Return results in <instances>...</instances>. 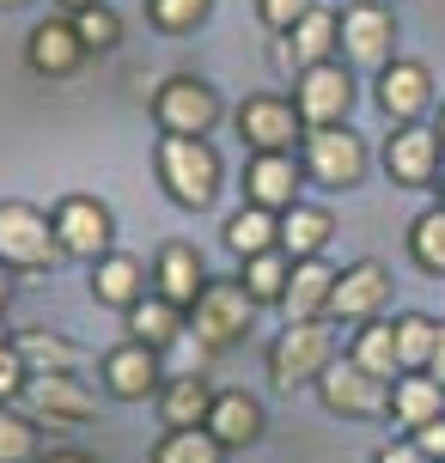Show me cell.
<instances>
[{
  "label": "cell",
  "instance_id": "cell-1",
  "mask_svg": "<svg viewBox=\"0 0 445 463\" xmlns=\"http://www.w3.org/2000/svg\"><path fill=\"white\" fill-rule=\"evenodd\" d=\"M153 171H159L165 195L189 213H208L220 202V184H226V165H220L208 135H159L153 140Z\"/></svg>",
  "mask_w": 445,
  "mask_h": 463
},
{
  "label": "cell",
  "instance_id": "cell-2",
  "mask_svg": "<svg viewBox=\"0 0 445 463\" xmlns=\"http://www.w3.org/2000/svg\"><path fill=\"white\" fill-rule=\"evenodd\" d=\"M299 165H305V184L329 189V195H348V189L366 184L373 153H366V140L354 135L348 122H336V128H305Z\"/></svg>",
  "mask_w": 445,
  "mask_h": 463
},
{
  "label": "cell",
  "instance_id": "cell-3",
  "mask_svg": "<svg viewBox=\"0 0 445 463\" xmlns=\"http://www.w3.org/2000/svg\"><path fill=\"white\" fill-rule=\"evenodd\" d=\"M329 360H336V324L329 317H317V324H287L275 342H269V354H262V366H269V384L275 391H305V384H317L329 372Z\"/></svg>",
  "mask_w": 445,
  "mask_h": 463
},
{
  "label": "cell",
  "instance_id": "cell-4",
  "mask_svg": "<svg viewBox=\"0 0 445 463\" xmlns=\"http://www.w3.org/2000/svg\"><path fill=\"white\" fill-rule=\"evenodd\" d=\"M262 305L244 293V280H208L202 287V299L189 305V335H195V347L202 354H220V347H232L251 335V324H257Z\"/></svg>",
  "mask_w": 445,
  "mask_h": 463
},
{
  "label": "cell",
  "instance_id": "cell-5",
  "mask_svg": "<svg viewBox=\"0 0 445 463\" xmlns=\"http://www.w3.org/2000/svg\"><path fill=\"white\" fill-rule=\"evenodd\" d=\"M0 262L13 275H49L62 262V244H55V226H49L43 208L31 202H0Z\"/></svg>",
  "mask_w": 445,
  "mask_h": 463
},
{
  "label": "cell",
  "instance_id": "cell-6",
  "mask_svg": "<svg viewBox=\"0 0 445 463\" xmlns=\"http://www.w3.org/2000/svg\"><path fill=\"white\" fill-rule=\"evenodd\" d=\"M397 13L391 0H348L342 6V61L360 73H384L397 61Z\"/></svg>",
  "mask_w": 445,
  "mask_h": 463
},
{
  "label": "cell",
  "instance_id": "cell-7",
  "mask_svg": "<svg viewBox=\"0 0 445 463\" xmlns=\"http://www.w3.org/2000/svg\"><path fill=\"white\" fill-rule=\"evenodd\" d=\"M49 226H55L62 256H73V262H98V256L117 250V213L98 195H62L49 208Z\"/></svg>",
  "mask_w": 445,
  "mask_h": 463
},
{
  "label": "cell",
  "instance_id": "cell-8",
  "mask_svg": "<svg viewBox=\"0 0 445 463\" xmlns=\"http://www.w3.org/2000/svg\"><path fill=\"white\" fill-rule=\"evenodd\" d=\"M220 116H226V104H220V92H213L202 73H171V80H159V92H153L159 135H213Z\"/></svg>",
  "mask_w": 445,
  "mask_h": 463
},
{
  "label": "cell",
  "instance_id": "cell-9",
  "mask_svg": "<svg viewBox=\"0 0 445 463\" xmlns=\"http://www.w3.org/2000/svg\"><path fill=\"white\" fill-rule=\"evenodd\" d=\"M19 409L49 433H68V427H86L98 415V391H86L80 372H31V391Z\"/></svg>",
  "mask_w": 445,
  "mask_h": 463
},
{
  "label": "cell",
  "instance_id": "cell-10",
  "mask_svg": "<svg viewBox=\"0 0 445 463\" xmlns=\"http://www.w3.org/2000/svg\"><path fill=\"white\" fill-rule=\"evenodd\" d=\"M391 293H397V280H391V269L384 262H373V256H360V262H348L342 275H336V293H329V324L342 329H360L373 324V317H384L391 311Z\"/></svg>",
  "mask_w": 445,
  "mask_h": 463
},
{
  "label": "cell",
  "instance_id": "cell-11",
  "mask_svg": "<svg viewBox=\"0 0 445 463\" xmlns=\"http://www.w3.org/2000/svg\"><path fill=\"white\" fill-rule=\"evenodd\" d=\"M232 128L251 153H299L305 116L293 110V98H281V92H251L232 110Z\"/></svg>",
  "mask_w": 445,
  "mask_h": 463
},
{
  "label": "cell",
  "instance_id": "cell-12",
  "mask_svg": "<svg viewBox=\"0 0 445 463\" xmlns=\"http://www.w3.org/2000/svg\"><path fill=\"white\" fill-rule=\"evenodd\" d=\"M354 98V68L348 61H317V68L293 73V110L305 116V128H336V122H348Z\"/></svg>",
  "mask_w": 445,
  "mask_h": 463
},
{
  "label": "cell",
  "instance_id": "cell-13",
  "mask_svg": "<svg viewBox=\"0 0 445 463\" xmlns=\"http://www.w3.org/2000/svg\"><path fill=\"white\" fill-rule=\"evenodd\" d=\"M311 391H317V402H324L329 415H342V420H384L391 415V384L373 378L366 366H354V360H329V372Z\"/></svg>",
  "mask_w": 445,
  "mask_h": 463
},
{
  "label": "cell",
  "instance_id": "cell-14",
  "mask_svg": "<svg viewBox=\"0 0 445 463\" xmlns=\"http://www.w3.org/2000/svg\"><path fill=\"white\" fill-rule=\"evenodd\" d=\"M384 177L397 189H433V177H440V159H445V140L440 128H427V122H409V128H397V135H384Z\"/></svg>",
  "mask_w": 445,
  "mask_h": 463
},
{
  "label": "cell",
  "instance_id": "cell-15",
  "mask_svg": "<svg viewBox=\"0 0 445 463\" xmlns=\"http://www.w3.org/2000/svg\"><path fill=\"white\" fill-rule=\"evenodd\" d=\"M98 378L117 402H147V396L165 391V354L147 342H117L104 360H98Z\"/></svg>",
  "mask_w": 445,
  "mask_h": 463
},
{
  "label": "cell",
  "instance_id": "cell-16",
  "mask_svg": "<svg viewBox=\"0 0 445 463\" xmlns=\"http://www.w3.org/2000/svg\"><path fill=\"white\" fill-rule=\"evenodd\" d=\"M373 98H378V110H384V122L409 128V122H421V116L433 110V68L397 55L384 73H373Z\"/></svg>",
  "mask_w": 445,
  "mask_h": 463
},
{
  "label": "cell",
  "instance_id": "cell-17",
  "mask_svg": "<svg viewBox=\"0 0 445 463\" xmlns=\"http://www.w3.org/2000/svg\"><path fill=\"white\" fill-rule=\"evenodd\" d=\"M305 189V165L299 153H251L244 159V202L269 213H287Z\"/></svg>",
  "mask_w": 445,
  "mask_h": 463
},
{
  "label": "cell",
  "instance_id": "cell-18",
  "mask_svg": "<svg viewBox=\"0 0 445 463\" xmlns=\"http://www.w3.org/2000/svg\"><path fill=\"white\" fill-rule=\"evenodd\" d=\"M86 55L92 49L80 43L73 19H43V24H31V37H24V68L37 80H73L86 68Z\"/></svg>",
  "mask_w": 445,
  "mask_h": 463
},
{
  "label": "cell",
  "instance_id": "cell-19",
  "mask_svg": "<svg viewBox=\"0 0 445 463\" xmlns=\"http://www.w3.org/2000/svg\"><path fill=\"white\" fill-rule=\"evenodd\" d=\"M281 43H287V73H305V68H317V61H342V13L317 0Z\"/></svg>",
  "mask_w": 445,
  "mask_h": 463
},
{
  "label": "cell",
  "instance_id": "cell-20",
  "mask_svg": "<svg viewBox=\"0 0 445 463\" xmlns=\"http://www.w3.org/2000/svg\"><path fill=\"white\" fill-rule=\"evenodd\" d=\"M202 287H208V262H202V250L184 244V238H165L159 256H153V293L189 311V305L202 299Z\"/></svg>",
  "mask_w": 445,
  "mask_h": 463
},
{
  "label": "cell",
  "instance_id": "cell-21",
  "mask_svg": "<svg viewBox=\"0 0 445 463\" xmlns=\"http://www.w3.org/2000/svg\"><path fill=\"white\" fill-rule=\"evenodd\" d=\"M147 293H153V275H147L141 256L110 250V256L92 262V305H104V311H135Z\"/></svg>",
  "mask_w": 445,
  "mask_h": 463
},
{
  "label": "cell",
  "instance_id": "cell-22",
  "mask_svg": "<svg viewBox=\"0 0 445 463\" xmlns=\"http://www.w3.org/2000/svg\"><path fill=\"white\" fill-rule=\"evenodd\" d=\"M208 433L226 445V451H251V445L269 433L262 396H251V391H220V396H213V409H208Z\"/></svg>",
  "mask_w": 445,
  "mask_h": 463
},
{
  "label": "cell",
  "instance_id": "cell-23",
  "mask_svg": "<svg viewBox=\"0 0 445 463\" xmlns=\"http://www.w3.org/2000/svg\"><path fill=\"white\" fill-rule=\"evenodd\" d=\"M440 415H445V384L440 378H427V372L391 378V420H397L402 433H421V427H433Z\"/></svg>",
  "mask_w": 445,
  "mask_h": 463
},
{
  "label": "cell",
  "instance_id": "cell-24",
  "mask_svg": "<svg viewBox=\"0 0 445 463\" xmlns=\"http://www.w3.org/2000/svg\"><path fill=\"white\" fill-rule=\"evenodd\" d=\"M336 275L342 269H329L324 256H311V262H293V280H287V324H317L329 311V293H336Z\"/></svg>",
  "mask_w": 445,
  "mask_h": 463
},
{
  "label": "cell",
  "instance_id": "cell-25",
  "mask_svg": "<svg viewBox=\"0 0 445 463\" xmlns=\"http://www.w3.org/2000/svg\"><path fill=\"white\" fill-rule=\"evenodd\" d=\"M213 384L202 372H177V378H165V391L153 396L159 402V427H208V409H213Z\"/></svg>",
  "mask_w": 445,
  "mask_h": 463
},
{
  "label": "cell",
  "instance_id": "cell-26",
  "mask_svg": "<svg viewBox=\"0 0 445 463\" xmlns=\"http://www.w3.org/2000/svg\"><path fill=\"white\" fill-rule=\"evenodd\" d=\"M329 238H336V213L317 208V202H293L281 213V250L293 262H311V256L329 250Z\"/></svg>",
  "mask_w": 445,
  "mask_h": 463
},
{
  "label": "cell",
  "instance_id": "cell-27",
  "mask_svg": "<svg viewBox=\"0 0 445 463\" xmlns=\"http://www.w3.org/2000/svg\"><path fill=\"white\" fill-rule=\"evenodd\" d=\"M122 329H128V342H147V347H171L177 335H189V311L184 305L159 299V293H147L135 311H122Z\"/></svg>",
  "mask_w": 445,
  "mask_h": 463
},
{
  "label": "cell",
  "instance_id": "cell-28",
  "mask_svg": "<svg viewBox=\"0 0 445 463\" xmlns=\"http://www.w3.org/2000/svg\"><path fill=\"white\" fill-rule=\"evenodd\" d=\"M348 360L354 366H366L373 378H402V354H397V324L391 317H373V324H360L354 329V342H348Z\"/></svg>",
  "mask_w": 445,
  "mask_h": 463
},
{
  "label": "cell",
  "instance_id": "cell-29",
  "mask_svg": "<svg viewBox=\"0 0 445 463\" xmlns=\"http://www.w3.org/2000/svg\"><path fill=\"white\" fill-rule=\"evenodd\" d=\"M220 238H226V250H232L238 262H244V256H262V250H281V213L251 208V202H244V208L226 220Z\"/></svg>",
  "mask_w": 445,
  "mask_h": 463
},
{
  "label": "cell",
  "instance_id": "cell-30",
  "mask_svg": "<svg viewBox=\"0 0 445 463\" xmlns=\"http://www.w3.org/2000/svg\"><path fill=\"white\" fill-rule=\"evenodd\" d=\"M13 347L24 354V366H31V372H80V366H86V347L68 342V335H55V329H19Z\"/></svg>",
  "mask_w": 445,
  "mask_h": 463
},
{
  "label": "cell",
  "instance_id": "cell-31",
  "mask_svg": "<svg viewBox=\"0 0 445 463\" xmlns=\"http://www.w3.org/2000/svg\"><path fill=\"white\" fill-rule=\"evenodd\" d=\"M238 280H244V293H251L257 305H281L287 299V280H293V256H287V250L244 256V262H238Z\"/></svg>",
  "mask_w": 445,
  "mask_h": 463
},
{
  "label": "cell",
  "instance_id": "cell-32",
  "mask_svg": "<svg viewBox=\"0 0 445 463\" xmlns=\"http://www.w3.org/2000/svg\"><path fill=\"white\" fill-rule=\"evenodd\" d=\"M153 463H226V445L208 427H165L153 445Z\"/></svg>",
  "mask_w": 445,
  "mask_h": 463
},
{
  "label": "cell",
  "instance_id": "cell-33",
  "mask_svg": "<svg viewBox=\"0 0 445 463\" xmlns=\"http://www.w3.org/2000/svg\"><path fill=\"white\" fill-rule=\"evenodd\" d=\"M409 262L421 275H445V202L415 213V226H409Z\"/></svg>",
  "mask_w": 445,
  "mask_h": 463
},
{
  "label": "cell",
  "instance_id": "cell-34",
  "mask_svg": "<svg viewBox=\"0 0 445 463\" xmlns=\"http://www.w3.org/2000/svg\"><path fill=\"white\" fill-rule=\"evenodd\" d=\"M391 324H397L402 372H427V360H433V342H440V317H427V311H397Z\"/></svg>",
  "mask_w": 445,
  "mask_h": 463
},
{
  "label": "cell",
  "instance_id": "cell-35",
  "mask_svg": "<svg viewBox=\"0 0 445 463\" xmlns=\"http://www.w3.org/2000/svg\"><path fill=\"white\" fill-rule=\"evenodd\" d=\"M37 433H43V427L24 415L19 402H13V409H0V463H37V458H43Z\"/></svg>",
  "mask_w": 445,
  "mask_h": 463
},
{
  "label": "cell",
  "instance_id": "cell-36",
  "mask_svg": "<svg viewBox=\"0 0 445 463\" xmlns=\"http://www.w3.org/2000/svg\"><path fill=\"white\" fill-rule=\"evenodd\" d=\"M73 31H80V43L92 49V55H110V49L122 43V19L110 0H98V6H80V13H68Z\"/></svg>",
  "mask_w": 445,
  "mask_h": 463
},
{
  "label": "cell",
  "instance_id": "cell-37",
  "mask_svg": "<svg viewBox=\"0 0 445 463\" xmlns=\"http://www.w3.org/2000/svg\"><path fill=\"white\" fill-rule=\"evenodd\" d=\"M208 13H213V0H147V19H153V31H165V37L195 31Z\"/></svg>",
  "mask_w": 445,
  "mask_h": 463
},
{
  "label": "cell",
  "instance_id": "cell-38",
  "mask_svg": "<svg viewBox=\"0 0 445 463\" xmlns=\"http://www.w3.org/2000/svg\"><path fill=\"white\" fill-rule=\"evenodd\" d=\"M24 391H31V366H24V354L13 342H0V409L24 402Z\"/></svg>",
  "mask_w": 445,
  "mask_h": 463
},
{
  "label": "cell",
  "instance_id": "cell-39",
  "mask_svg": "<svg viewBox=\"0 0 445 463\" xmlns=\"http://www.w3.org/2000/svg\"><path fill=\"white\" fill-rule=\"evenodd\" d=\"M317 0H257V19H262V31H275V37H287L293 24L311 13Z\"/></svg>",
  "mask_w": 445,
  "mask_h": 463
},
{
  "label": "cell",
  "instance_id": "cell-40",
  "mask_svg": "<svg viewBox=\"0 0 445 463\" xmlns=\"http://www.w3.org/2000/svg\"><path fill=\"white\" fill-rule=\"evenodd\" d=\"M373 463H427V458H421V445H415L409 433H402V439L378 445V451H373Z\"/></svg>",
  "mask_w": 445,
  "mask_h": 463
},
{
  "label": "cell",
  "instance_id": "cell-41",
  "mask_svg": "<svg viewBox=\"0 0 445 463\" xmlns=\"http://www.w3.org/2000/svg\"><path fill=\"white\" fill-rule=\"evenodd\" d=\"M409 439L421 445V458H427V463H445V415L433 420V427H421V433H409Z\"/></svg>",
  "mask_w": 445,
  "mask_h": 463
},
{
  "label": "cell",
  "instance_id": "cell-42",
  "mask_svg": "<svg viewBox=\"0 0 445 463\" xmlns=\"http://www.w3.org/2000/svg\"><path fill=\"white\" fill-rule=\"evenodd\" d=\"M37 463H98L92 451H80V445H55V451H43Z\"/></svg>",
  "mask_w": 445,
  "mask_h": 463
},
{
  "label": "cell",
  "instance_id": "cell-43",
  "mask_svg": "<svg viewBox=\"0 0 445 463\" xmlns=\"http://www.w3.org/2000/svg\"><path fill=\"white\" fill-rule=\"evenodd\" d=\"M427 378L445 384V317H440V342H433V360H427Z\"/></svg>",
  "mask_w": 445,
  "mask_h": 463
},
{
  "label": "cell",
  "instance_id": "cell-44",
  "mask_svg": "<svg viewBox=\"0 0 445 463\" xmlns=\"http://www.w3.org/2000/svg\"><path fill=\"white\" fill-rule=\"evenodd\" d=\"M13 280H19V275H13V269H6V262H0V311H6V305H13Z\"/></svg>",
  "mask_w": 445,
  "mask_h": 463
},
{
  "label": "cell",
  "instance_id": "cell-45",
  "mask_svg": "<svg viewBox=\"0 0 445 463\" xmlns=\"http://www.w3.org/2000/svg\"><path fill=\"white\" fill-rule=\"evenodd\" d=\"M433 189H440V202H445V159H440V177H433Z\"/></svg>",
  "mask_w": 445,
  "mask_h": 463
},
{
  "label": "cell",
  "instance_id": "cell-46",
  "mask_svg": "<svg viewBox=\"0 0 445 463\" xmlns=\"http://www.w3.org/2000/svg\"><path fill=\"white\" fill-rule=\"evenodd\" d=\"M62 6H68V13H80V6H98V0H62Z\"/></svg>",
  "mask_w": 445,
  "mask_h": 463
},
{
  "label": "cell",
  "instance_id": "cell-47",
  "mask_svg": "<svg viewBox=\"0 0 445 463\" xmlns=\"http://www.w3.org/2000/svg\"><path fill=\"white\" fill-rule=\"evenodd\" d=\"M0 342H13V329H6V311H0Z\"/></svg>",
  "mask_w": 445,
  "mask_h": 463
},
{
  "label": "cell",
  "instance_id": "cell-48",
  "mask_svg": "<svg viewBox=\"0 0 445 463\" xmlns=\"http://www.w3.org/2000/svg\"><path fill=\"white\" fill-rule=\"evenodd\" d=\"M13 6H24V0H0V13H13Z\"/></svg>",
  "mask_w": 445,
  "mask_h": 463
},
{
  "label": "cell",
  "instance_id": "cell-49",
  "mask_svg": "<svg viewBox=\"0 0 445 463\" xmlns=\"http://www.w3.org/2000/svg\"><path fill=\"white\" fill-rule=\"evenodd\" d=\"M440 140H445V104H440Z\"/></svg>",
  "mask_w": 445,
  "mask_h": 463
},
{
  "label": "cell",
  "instance_id": "cell-50",
  "mask_svg": "<svg viewBox=\"0 0 445 463\" xmlns=\"http://www.w3.org/2000/svg\"><path fill=\"white\" fill-rule=\"evenodd\" d=\"M391 6H397V0H391Z\"/></svg>",
  "mask_w": 445,
  "mask_h": 463
}]
</instances>
